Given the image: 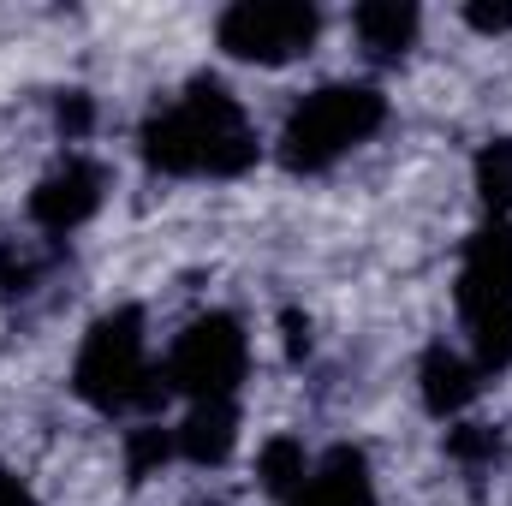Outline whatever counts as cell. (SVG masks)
<instances>
[{
  "instance_id": "cell-19",
  "label": "cell",
  "mask_w": 512,
  "mask_h": 506,
  "mask_svg": "<svg viewBox=\"0 0 512 506\" xmlns=\"http://www.w3.org/2000/svg\"><path fill=\"white\" fill-rule=\"evenodd\" d=\"M286 346H292V358H298V352H310V322L286 316Z\"/></svg>"
},
{
  "instance_id": "cell-7",
  "label": "cell",
  "mask_w": 512,
  "mask_h": 506,
  "mask_svg": "<svg viewBox=\"0 0 512 506\" xmlns=\"http://www.w3.org/2000/svg\"><path fill=\"white\" fill-rule=\"evenodd\" d=\"M102 197H108L102 167H96L90 155H66V161H54V167L36 179V191H30V227H42L48 239H66V233H78V227L102 209Z\"/></svg>"
},
{
  "instance_id": "cell-14",
  "label": "cell",
  "mask_w": 512,
  "mask_h": 506,
  "mask_svg": "<svg viewBox=\"0 0 512 506\" xmlns=\"http://www.w3.org/2000/svg\"><path fill=\"white\" fill-rule=\"evenodd\" d=\"M167 459H179L173 429H131V435H126V477H131V483H143V477H149V471H161Z\"/></svg>"
},
{
  "instance_id": "cell-13",
  "label": "cell",
  "mask_w": 512,
  "mask_h": 506,
  "mask_svg": "<svg viewBox=\"0 0 512 506\" xmlns=\"http://www.w3.org/2000/svg\"><path fill=\"white\" fill-rule=\"evenodd\" d=\"M304 471H310V453H304L298 435H274V441H262V453H256V477H262V489H268L274 501H292V489L304 483Z\"/></svg>"
},
{
  "instance_id": "cell-4",
  "label": "cell",
  "mask_w": 512,
  "mask_h": 506,
  "mask_svg": "<svg viewBox=\"0 0 512 506\" xmlns=\"http://www.w3.org/2000/svg\"><path fill=\"white\" fill-rule=\"evenodd\" d=\"M459 322L483 376L512 370V221H483L459 262Z\"/></svg>"
},
{
  "instance_id": "cell-12",
  "label": "cell",
  "mask_w": 512,
  "mask_h": 506,
  "mask_svg": "<svg viewBox=\"0 0 512 506\" xmlns=\"http://www.w3.org/2000/svg\"><path fill=\"white\" fill-rule=\"evenodd\" d=\"M471 179H477V197H483L489 221H512V137H495V143L477 149Z\"/></svg>"
},
{
  "instance_id": "cell-11",
  "label": "cell",
  "mask_w": 512,
  "mask_h": 506,
  "mask_svg": "<svg viewBox=\"0 0 512 506\" xmlns=\"http://www.w3.org/2000/svg\"><path fill=\"white\" fill-rule=\"evenodd\" d=\"M352 30H358V48L370 60H405L417 48V30H423V12L411 0H364L352 12Z\"/></svg>"
},
{
  "instance_id": "cell-2",
  "label": "cell",
  "mask_w": 512,
  "mask_h": 506,
  "mask_svg": "<svg viewBox=\"0 0 512 506\" xmlns=\"http://www.w3.org/2000/svg\"><path fill=\"white\" fill-rule=\"evenodd\" d=\"M72 393L102 411V417H126V411H149L167 387H161V364L149 352V322L143 310H108L90 322L78 358H72Z\"/></svg>"
},
{
  "instance_id": "cell-18",
  "label": "cell",
  "mask_w": 512,
  "mask_h": 506,
  "mask_svg": "<svg viewBox=\"0 0 512 506\" xmlns=\"http://www.w3.org/2000/svg\"><path fill=\"white\" fill-rule=\"evenodd\" d=\"M0 506H42V501H36L18 477H6V471H0Z\"/></svg>"
},
{
  "instance_id": "cell-9",
  "label": "cell",
  "mask_w": 512,
  "mask_h": 506,
  "mask_svg": "<svg viewBox=\"0 0 512 506\" xmlns=\"http://www.w3.org/2000/svg\"><path fill=\"white\" fill-rule=\"evenodd\" d=\"M477 387H483V370L471 364V352H453L447 340H435V346L423 352V364H417V393H423V411H429V417L459 423V417L471 411Z\"/></svg>"
},
{
  "instance_id": "cell-8",
  "label": "cell",
  "mask_w": 512,
  "mask_h": 506,
  "mask_svg": "<svg viewBox=\"0 0 512 506\" xmlns=\"http://www.w3.org/2000/svg\"><path fill=\"white\" fill-rule=\"evenodd\" d=\"M286 506H376V471L358 447H328L322 459H310Z\"/></svg>"
},
{
  "instance_id": "cell-5",
  "label": "cell",
  "mask_w": 512,
  "mask_h": 506,
  "mask_svg": "<svg viewBox=\"0 0 512 506\" xmlns=\"http://www.w3.org/2000/svg\"><path fill=\"white\" fill-rule=\"evenodd\" d=\"M251 370V334L233 310H203L191 316L167 358H161V387L179 393L185 405H209V399H239Z\"/></svg>"
},
{
  "instance_id": "cell-16",
  "label": "cell",
  "mask_w": 512,
  "mask_h": 506,
  "mask_svg": "<svg viewBox=\"0 0 512 506\" xmlns=\"http://www.w3.org/2000/svg\"><path fill=\"white\" fill-rule=\"evenodd\" d=\"M54 120H60V131H66V143H78L84 131L96 126V108H90V96H84V90H66V96H60V108H54Z\"/></svg>"
},
{
  "instance_id": "cell-1",
  "label": "cell",
  "mask_w": 512,
  "mask_h": 506,
  "mask_svg": "<svg viewBox=\"0 0 512 506\" xmlns=\"http://www.w3.org/2000/svg\"><path fill=\"white\" fill-rule=\"evenodd\" d=\"M137 155L161 179H239L262 155L245 102L221 78H191L173 102L149 108L137 131Z\"/></svg>"
},
{
  "instance_id": "cell-15",
  "label": "cell",
  "mask_w": 512,
  "mask_h": 506,
  "mask_svg": "<svg viewBox=\"0 0 512 506\" xmlns=\"http://www.w3.org/2000/svg\"><path fill=\"white\" fill-rule=\"evenodd\" d=\"M447 453L465 459V465H483V459L501 453V435L483 429V423H447Z\"/></svg>"
},
{
  "instance_id": "cell-3",
  "label": "cell",
  "mask_w": 512,
  "mask_h": 506,
  "mask_svg": "<svg viewBox=\"0 0 512 506\" xmlns=\"http://www.w3.org/2000/svg\"><path fill=\"white\" fill-rule=\"evenodd\" d=\"M382 126H387V96L382 90L340 78V84L310 90V96L286 114L274 149H280V167H286V173H328L334 161H346L352 149H364Z\"/></svg>"
},
{
  "instance_id": "cell-6",
  "label": "cell",
  "mask_w": 512,
  "mask_h": 506,
  "mask_svg": "<svg viewBox=\"0 0 512 506\" xmlns=\"http://www.w3.org/2000/svg\"><path fill=\"white\" fill-rule=\"evenodd\" d=\"M316 36H322V6L310 0H233L215 18L221 54L245 66H292L316 48Z\"/></svg>"
},
{
  "instance_id": "cell-17",
  "label": "cell",
  "mask_w": 512,
  "mask_h": 506,
  "mask_svg": "<svg viewBox=\"0 0 512 506\" xmlns=\"http://www.w3.org/2000/svg\"><path fill=\"white\" fill-rule=\"evenodd\" d=\"M465 24H471L477 36H507L512 30V0L507 6H495V0H471V6H465Z\"/></svg>"
},
{
  "instance_id": "cell-10",
  "label": "cell",
  "mask_w": 512,
  "mask_h": 506,
  "mask_svg": "<svg viewBox=\"0 0 512 506\" xmlns=\"http://www.w3.org/2000/svg\"><path fill=\"white\" fill-rule=\"evenodd\" d=\"M173 447L185 465H227L233 447H239V399H209V405H185L179 429H173Z\"/></svg>"
}]
</instances>
